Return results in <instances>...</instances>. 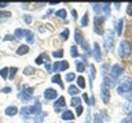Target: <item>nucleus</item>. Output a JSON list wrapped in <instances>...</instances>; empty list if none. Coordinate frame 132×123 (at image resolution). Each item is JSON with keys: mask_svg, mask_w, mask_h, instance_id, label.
Segmentation results:
<instances>
[{"mask_svg": "<svg viewBox=\"0 0 132 123\" xmlns=\"http://www.w3.org/2000/svg\"><path fill=\"white\" fill-rule=\"evenodd\" d=\"M131 44L128 41H121L120 43V47H118V53L121 57H127L128 55L131 53Z\"/></svg>", "mask_w": 132, "mask_h": 123, "instance_id": "1", "label": "nucleus"}, {"mask_svg": "<svg viewBox=\"0 0 132 123\" xmlns=\"http://www.w3.org/2000/svg\"><path fill=\"white\" fill-rule=\"evenodd\" d=\"M121 71H122V67L120 64H114L110 70V82L111 85H114V82L117 81V78L121 75Z\"/></svg>", "mask_w": 132, "mask_h": 123, "instance_id": "2", "label": "nucleus"}, {"mask_svg": "<svg viewBox=\"0 0 132 123\" xmlns=\"http://www.w3.org/2000/svg\"><path fill=\"white\" fill-rule=\"evenodd\" d=\"M132 90V82L127 81V82H122L121 85L117 86V92L120 94H125V93H129Z\"/></svg>", "mask_w": 132, "mask_h": 123, "instance_id": "3", "label": "nucleus"}, {"mask_svg": "<svg viewBox=\"0 0 132 123\" xmlns=\"http://www.w3.org/2000/svg\"><path fill=\"white\" fill-rule=\"evenodd\" d=\"M105 44H106V49H110L113 48V44H114V34H113V32H107L106 34H105Z\"/></svg>", "mask_w": 132, "mask_h": 123, "instance_id": "4", "label": "nucleus"}, {"mask_svg": "<svg viewBox=\"0 0 132 123\" xmlns=\"http://www.w3.org/2000/svg\"><path fill=\"white\" fill-rule=\"evenodd\" d=\"M32 97H33V89L32 88H25L19 94V98L22 101H29Z\"/></svg>", "mask_w": 132, "mask_h": 123, "instance_id": "5", "label": "nucleus"}, {"mask_svg": "<svg viewBox=\"0 0 132 123\" xmlns=\"http://www.w3.org/2000/svg\"><path fill=\"white\" fill-rule=\"evenodd\" d=\"M101 96H102V100H103V102H109V100H110V90H109V88L105 85V84H102V86H101Z\"/></svg>", "mask_w": 132, "mask_h": 123, "instance_id": "6", "label": "nucleus"}, {"mask_svg": "<svg viewBox=\"0 0 132 123\" xmlns=\"http://www.w3.org/2000/svg\"><path fill=\"white\" fill-rule=\"evenodd\" d=\"M69 68V63L68 61H55L52 66V71H63V70Z\"/></svg>", "mask_w": 132, "mask_h": 123, "instance_id": "7", "label": "nucleus"}, {"mask_svg": "<svg viewBox=\"0 0 132 123\" xmlns=\"http://www.w3.org/2000/svg\"><path fill=\"white\" fill-rule=\"evenodd\" d=\"M56 97H58V92H56V90H54L51 88L45 89V92H44V98H45V100H55Z\"/></svg>", "mask_w": 132, "mask_h": 123, "instance_id": "8", "label": "nucleus"}, {"mask_svg": "<svg viewBox=\"0 0 132 123\" xmlns=\"http://www.w3.org/2000/svg\"><path fill=\"white\" fill-rule=\"evenodd\" d=\"M103 20L105 18L103 16H96L95 18V33H99V34H102V25H103Z\"/></svg>", "mask_w": 132, "mask_h": 123, "instance_id": "9", "label": "nucleus"}, {"mask_svg": "<svg viewBox=\"0 0 132 123\" xmlns=\"http://www.w3.org/2000/svg\"><path fill=\"white\" fill-rule=\"evenodd\" d=\"M62 107H65V97H58V100L55 101V104H54V109H55L56 112H59Z\"/></svg>", "mask_w": 132, "mask_h": 123, "instance_id": "10", "label": "nucleus"}, {"mask_svg": "<svg viewBox=\"0 0 132 123\" xmlns=\"http://www.w3.org/2000/svg\"><path fill=\"white\" fill-rule=\"evenodd\" d=\"M94 59L95 60H101V47H99L98 43L94 44Z\"/></svg>", "mask_w": 132, "mask_h": 123, "instance_id": "11", "label": "nucleus"}, {"mask_svg": "<svg viewBox=\"0 0 132 123\" xmlns=\"http://www.w3.org/2000/svg\"><path fill=\"white\" fill-rule=\"evenodd\" d=\"M29 112H30L32 115L40 114V112H41V104H40V102H36L35 107H30V108H29Z\"/></svg>", "mask_w": 132, "mask_h": 123, "instance_id": "12", "label": "nucleus"}, {"mask_svg": "<svg viewBox=\"0 0 132 123\" xmlns=\"http://www.w3.org/2000/svg\"><path fill=\"white\" fill-rule=\"evenodd\" d=\"M68 93L69 94H72L73 97H76L78 93H80V90H78V88L77 86H74V85H70L69 88H68Z\"/></svg>", "mask_w": 132, "mask_h": 123, "instance_id": "13", "label": "nucleus"}, {"mask_svg": "<svg viewBox=\"0 0 132 123\" xmlns=\"http://www.w3.org/2000/svg\"><path fill=\"white\" fill-rule=\"evenodd\" d=\"M28 52H29V47H28V45H21V47L16 49V55H19V56L26 55Z\"/></svg>", "mask_w": 132, "mask_h": 123, "instance_id": "14", "label": "nucleus"}, {"mask_svg": "<svg viewBox=\"0 0 132 123\" xmlns=\"http://www.w3.org/2000/svg\"><path fill=\"white\" fill-rule=\"evenodd\" d=\"M62 119H63V120H73L74 114L72 112V111H65V112L62 114Z\"/></svg>", "mask_w": 132, "mask_h": 123, "instance_id": "15", "label": "nucleus"}, {"mask_svg": "<svg viewBox=\"0 0 132 123\" xmlns=\"http://www.w3.org/2000/svg\"><path fill=\"white\" fill-rule=\"evenodd\" d=\"M25 36H26V40H28L29 44L35 43V36H33V33L30 30H25Z\"/></svg>", "mask_w": 132, "mask_h": 123, "instance_id": "16", "label": "nucleus"}, {"mask_svg": "<svg viewBox=\"0 0 132 123\" xmlns=\"http://www.w3.org/2000/svg\"><path fill=\"white\" fill-rule=\"evenodd\" d=\"M16 112H18L16 107H8V108H6V115H8V116H14Z\"/></svg>", "mask_w": 132, "mask_h": 123, "instance_id": "17", "label": "nucleus"}, {"mask_svg": "<svg viewBox=\"0 0 132 123\" xmlns=\"http://www.w3.org/2000/svg\"><path fill=\"white\" fill-rule=\"evenodd\" d=\"M102 11L105 12L106 16H110V4L109 3H103L102 4Z\"/></svg>", "mask_w": 132, "mask_h": 123, "instance_id": "18", "label": "nucleus"}, {"mask_svg": "<svg viewBox=\"0 0 132 123\" xmlns=\"http://www.w3.org/2000/svg\"><path fill=\"white\" fill-rule=\"evenodd\" d=\"M76 70L78 73H84V70H85V63L84 61H77L76 63Z\"/></svg>", "mask_w": 132, "mask_h": 123, "instance_id": "19", "label": "nucleus"}, {"mask_svg": "<svg viewBox=\"0 0 132 123\" xmlns=\"http://www.w3.org/2000/svg\"><path fill=\"white\" fill-rule=\"evenodd\" d=\"M74 40H76V43H77L78 45L82 43V40H84V38H82V36H81V33L78 32V30L74 32Z\"/></svg>", "mask_w": 132, "mask_h": 123, "instance_id": "20", "label": "nucleus"}, {"mask_svg": "<svg viewBox=\"0 0 132 123\" xmlns=\"http://www.w3.org/2000/svg\"><path fill=\"white\" fill-rule=\"evenodd\" d=\"M21 114H22V116H23L25 120H28V119H29V115H30V112H29V108H28V107H23V108L21 109Z\"/></svg>", "mask_w": 132, "mask_h": 123, "instance_id": "21", "label": "nucleus"}, {"mask_svg": "<svg viewBox=\"0 0 132 123\" xmlns=\"http://www.w3.org/2000/svg\"><path fill=\"white\" fill-rule=\"evenodd\" d=\"M52 82H54V84H58L61 88H63V84L61 82V75H59V74H55V75L52 77Z\"/></svg>", "mask_w": 132, "mask_h": 123, "instance_id": "22", "label": "nucleus"}, {"mask_svg": "<svg viewBox=\"0 0 132 123\" xmlns=\"http://www.w3.org/2000/svg\"><path fill=\"white\" fill-rule=\"evenodd\" d=\"M122 25H124V19H118L117 20V34L121 36V32H122Z\"/></svg>", "mask_w": 132, "mask_h": 123, "instance_id": "23", "label": "nucleus"}, {"mask_svg": "<svg viewBox=\"0 0 132 123\" xmlns=\"http://www.w3.org/2000/svg\"><path fill=\"white\" fill-rule=\"evenodd\" d=\"M22 36H25V30H22V29H16V30L14 32V38H21Z\"/></svg>", "mask_w": 132, "mask_h": 123, "instance_id": "24", "label": "nucleus"}, {"mask_svg": "<svg viewBox=\"0 0 132 123\" xmlns=\"http://www.w3.org/2000/svg\"><path fill=\"white\" fill-rule=\"evenodd\" d=\"M70 104H72L73 107H78V105H80L81 104V98L80 97H72V101H70Z\"/></svg>", "mask_w": 132, "mask_h": 123, "instance_id": "25", "label": "nucleus"}, {"mask_svg": "<svg viewBox=\"0 0 132 123\" xmlns=\"http://www.w3.org/2000/svg\"><path fill=\"white\" fill-rule=\"evenodd\" d=\"M8 71H10V74H8V78H10V79H14V78H15V74H16V71H18V68H16V67H11V68H8Z\"/></svg>", "mask_w": 132, "mask_h": 123, "instance_id": "26", "label": "nucleus"}, {"mask_svg": "<svg viewBox=\"0 0 132 123\" xmlns=\"http://www.w3.org/2000/svg\"><path fill=\"white\" fill-rule=\"evenodd\" d=\"M55 14H56V16H59V18H62V19H65L66 15H68L66 14V10H58Z\"/></svg>", "mask_w": 132, "mask_h": 123, "instance_id": "27", "label": "nucleus"}, {"mask_svg": "<svg viewBox=\"0 0 132 123\" xmlns=\"http://www.w3.org/2000/svg\"><path fill=\"white\" fill-rule=\"evenodd\" d=\"M77 85H78V88H84V86H85V79H84V78H82V77H78L77 78Z\"/></svg>", "mask_w": 132, "mask_h": 123, "instance_id": "28", "label": "nucleus"}, {"mask_svg": "<svg viewBox=\"0 0 132 123\" xmlns=\"http://www.w3.org/2000/svg\"><path fill=\"white\" fill-rule=\"evenodd\" d=\"M8 16H11L10 12H7V11H4V12H0V22H3L4 19H7Z\"/></svg>", "mask_w": 132, "mask_h": 123, "instance_id": "29", "label": "nucleus"}, {"mask_svg": "<svg viewBox=\"0 0 132 123\" xmlns=\"http://www.w3.org/2000/svg\"><path fill=\"white\" fill-rule=\"evenodd\" d=\"M70 55H72L73 57H77L78 56V51H77V47H70Z\"/></svg>", "mask_w": 132, "mask_h": 123, "instance_id": "30", "label": "nucleus"}, {"mask_svg": "<svg viewBox=\"0 0 132 123\" xmlns=\"http://www.w3.org/2000/svg\"><path fill=\"white\" fill-rule=\"evenodd\" d=\"M8 68L7 67H4V68H2L0 70V75H2V78H4V79H7V77H8Z\"/></svg>", "mask_w": 132, "mask_h": 123, "instance_id": "31", "label": "nucleus"}, {"mask_svg": "<svg viewBox=\"0 0 132 123\" xmlns=\"http://www.w3.org/2000/svg\"><path fill=\"white\" fill-rule=\"evenodd\" d=\"M88 12H85V15L82 16V19H81V26H87L88 25Z\"/></svg>", "mask_w": 132, "mask_h": 123, "instance_id": "32", "label": "nucleus"}, {"mask_svg": "<svg viewBox=\"0 0 132 123\" xmlns=\"http://www.w3.org/2000/svg\"><path fill=\"white\" fill-rule=\"evenodd\" d=\"M52 56H54V57H62V56H63V51H62V49L54 51V52H52Z\"/></svg>", "mask_w": 132, "mask_h": 123, "instance_id": "33", "label": "nucleus"}, {"mask_svg": "<svg viewBox=\"0 0 132 123\" xmlns=\"http://www.w3.org/2000/svg\"><path fill=\"white\" fill-rule=\"evenodd\" d=\"M33 71H35V68L29 66V67H26L23 70V74H25V75H30V74H33Z\"/></svg>", "mask_w": 132, "mask_h": 123, "instance_id": "34", "label": "nucleus"}, {"mask_svg": "<svg viewBox=\"0 0 132 123\" xmlns=\"http://www.w3.org/2000/svg\"><path fill=\"white\" fill-rule=\"evenodd\" d=\"M44 60H47V56H45V55H40V56L36 59V63H37V64H41Z\"/></svg>", "mask_w": 132, "mask_h": 123, "instance_id": "35", "label": "nucleus"}, {"mask_svg": "<svg viewBox=\"0 0 132 123\" xmlns=\"http://www.w3.org/2000/svg\"><path fill=\"white\" fill-rule=\"evenodd\" d=\"M61 37H62V40H68L69 38V29H66V30H63L61 33Z\"/></svg>", "mask_w": 132, "mask_h": 123, "instance_id": "36", "label": "nucleus"}, {"mask_svg": "<svg viewBox=\"0 0 132 123\" xmlns=\"http://www.w3.org/2000/svg\"><path fill=\"white\" fill-rule=\"evenodd\" d=\"M92 6H94V10H95V12H99V14H101V12H102V4H92Z\"/></svg>", "mask_w": 132, "mask_h": 123, "instance_id": "37", "label": "nucleus"}, {"mask_svg": "<svg viewBox=\"0 0 132 123\" xmlns=\"http://www.w3.org/2000/svg\"><path fill=\"white\" fill-rule=\"evenodd\" d=\"M74 78H76V75H74L73 73H69V74H66V81L68 82H72Z\"/></svg>", "mask_w": 132, "mask_h": 123, "instance_id": "38", "label": "nucleus"}, {"mask_svg": "<svg viewBox=\"0 0 132 123\" xmlns=\"http://www.w3.org/2000/svg\"><path fill=\"white\" fill-rule=\"evenodd\" d=\"M80 45H81V47H82V48H84V49H85V52H87V53H88V49H89V47H88V43H87V41H85V40H82V43H81Z\"/></svg>", "mask_w": 132, "mask_h": 123, "instance_id": "39", "label": "nucleus"}, {"mask_svg": "<svg viewBox=\"0 0 132 123\" xmlns=\"http://www.w3.org/2000/svg\"><path fill=\"white\" fill-rule=\"evenodd\" d=\"M127 14L129 15V16H132V3L128 4V7H127Z\"/></svg>", "mask_w": 132, "mask_h": 123, "instance_id": "40", "label": "nucleus"}, {"mask_svg": "<svg viewBox=\"0 0 132 123\" xmlns=\"http://www.w3.org/2000/svg\"><path fill=\"white\" fill-rule=\"evenodd\" d=\"M81 112H82V107L81 105L76 107V115H77V116H78V115H81Z\"/></svg>", "mask_w": 132, "mask_h": 123, "instance_id": "41", "label": "nucleus"}, {"mask_svg": "<svg viewBox=\"0 0 132 123\" xmlns=\"http://www.w3.org/2000/svg\"><path fill=\"white\" fill-rule=\"evenodd\" d=\"M94 123H102V120H101V116H99V114H98V115H95Z\"/></svg>", "mask_w": 132, "mask_h": 123, "instance_id": "42", "label": "nucleus"}, {"mask_svg": "<svg viewBox=\"0 0 132 123\" xmlns=\"http://www.w3.org/2000/svg\"><path fill=\"white\" fill-rule=\"evenodd\" d=\"M132 115V114H131ZM121 123H132V116H128L127 119H124V120H121Z\"/></svg>", "mask_w": 132, "mask_h": 123, "instance_id": "43", "label": "nucleus"}, {"mask_svg": "<svg viewBox=\"0 0 132 123\" xmlns=\"http://www.w3.org/2000/svg\"><path fill=\"white\" fill-rule=\"evenodd\" d=\"M25 22H26V23H30L32 22V18H30V15H25Z\"/></svg>", "mask_w": 132, "mask_h": 123, "instance_id": "44", "label": "nucleus"}, {"mask_svg": "<svg viewBox=\"0 0 132 123\" xmlns=\"http://www.w3.org/2000/svg\"><path fill=\"white\" fill-rule=\"evenodd\" d=\"M82 100H84L85 102H87V104H88V102H89V98H88V94H82Z\"/></svg>", "mask_w": 132, "mask_h": 123, "instance_id": "45", "label": "nucleus"}, {"mask_svg": "<svg viewBox=\"0 0 132 123\" xmlns=\"http://www.w3.org/2000/svg\"><path fill=\"white\" fill-rule=\"evenodd\" d=\"M2 92L3 93H8V92H11V88H4V89H2Z\"/></svg>", "mask_w": 132, "mask_h": 123, "instance_id": "46", "label": "nucleus"}, {"mask_svg": "<svg viewBox=\"0 0 132 123\" xmlns=\"http://www.w3.org/2000/svg\"><path fill=\"white\" fill-rule=\"evenodd\" d=\"M7 6H8V3H6V2H0V7H2V8L7 7Z\"/></svg>", "mask_w": 132, "mask_h": 123, "instance_id": "47", "label": "nucleus"}, {"mask_svg": "<svg viewBox=\"0 0 132 123\" xmlns=\"http://www.w3.org/2000/svg\"><path fill=\"white\" fill-rule=\"evenodd\" d=\"M4 40H15V38H14V36H6Z\"/></svg>", "mask_w": 132, "mask_h": 123, "instance_id": "48", "label": "nucleus"}, {"mask_svg": "<svg viewBox=\"0 0 132 123\" xmlns=\"http://www.w3.org/2000/svg\"><path fill=\"white\" fill-rule=\"evenodd\" d=\"M45 68H47V71H50V70H51V66L47 63V64H45Z\"/></svg>", "mask_w": 132, "mask_h": 123, "instance_id": "49", "label": "nucleus"}, {"mask_svg": "<svg viewBox=\"0 0 132 123\" xmlns=\"http://www.w3.org/2000/svg\"><path fill=\"white\" fill-rule=\"evenodd\" d=\"M72 14L74 15V18H77V12H76V10H73V11H72Z\"/></svg>", "mask_w": 132, "mask_h": 123, "instance_id": "50", "label": "nucleus"}, {"mask_svg": "<svg viewBox=\"0 0 132 123\" xmlns=\"http://www.w3.org/2000/svg\"><path fill=\"white\" fill-rule=\"evenodd\" d=\"M69 123H73V122H69Z\"/></svg>", "mask_w": 132, "mask_h": 123, "instance_id": "51", "label": "nucleus"}]
</instances>
